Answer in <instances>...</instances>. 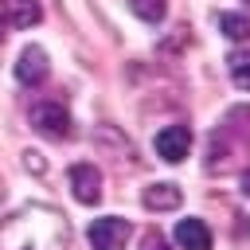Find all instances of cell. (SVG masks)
Returning a JSON list of instances; mask_svg holds the SVG:
<instances>
[{
	"label": "cell",
	"mask_w": 250,
	"mask_h": 250,
	"mask_svg": "<svg viewBox=\"0 0 250 250\" xmlns=\"http://www.w3.org/2000/svg\"><path fill=\"white\" fill-rule=\"evenodd\" d=\"M152 148H156V156H160V160L180 164V160L188 156V148H191V129H188V125H164V129L156 133Z\"/></svg>",
	"instance_id": "6"
},
{
	"label": "cell",
	"mask_w": 250,
	"mask_h": 250,
	"mask_svg": "<svg viewBox=\"0 0 250 250\" xmlns=\"http://www.w3.org/2000/svg\"><path fill=\"white\" fill-rule=\"evenodd\" d=\"M141 203H145V211H176V207L184 203V191H180L172 180H160V184H148V188H145Z\"/></svg>",
	"instance_id": "8"
},
{
	"label": "cell",
	"mask_w": 250,
	"mask_h": 250,
	"mask_svg": "<svg viewBox=\"0 0 250 250\" xmlns=\"http://www.w3.org/2000/svg\"><path fill=\"white\" fill-rule=\"evenodd\" d=\"M27 121L35 133L51 137V141H66L74 133V121H70V109L59 102V98H39L31 109H27Z\"/></svg>",
	"instance_id": "3"
},
{
	"label": "cell",
	"mask_w": 250,
	"mask_h": 250,
	"mask_svg": "<svg viewBox=\"0 0 250 250\" xmlns=\"http://www.w3.org/2000/svg\"><path fill=\"white\" fill-rule=\"evenodd\" d=\"M129 12L137 20H145V23H160L168 16V4L164 0H129Z\"/></svg>",
	"instance_id": "13"
},
{
	"label": "cell",
	"mask_w": 250,
	"mask_h": 250,
	"mask_svg": "<svg viewBox=\"0 0 250 250\" xmlns=\"http://www.w3.org/2000/svg\"><path fill=\"white\" fill-rule=\"evenodd\" d=\"M66 180H70V191H74V199H78V203L94 207V203L102 199V172H98L90 160H78V164H70Z\"/></svg>",
	"instance_id": "5"
},
{
	"label": "cell",
	"mask_w": 250,
	"mask_h": 250,
	"mask_svg": "<svg viewBox=\"0 0 250 250\" xmlns=\"http://www.w3.org/2000/svg\"><path fill=\"white\" fill-rule=\"evenodd\" d=\"M246 4H250V0H246Z\"/></svg>",
	"instance_id": "17"
},
{
	"label": "cell",
	"mask_w": 250,
	"mask_h": 250,
	"mask_svg": "<svg viewBox=\"0 0 250 250\" xmlns=\"http://www.w3.org/2000/svg\"><path fill=\"white\" fill-rule=\"evenodd\" d=\"M176 246H180V250H211V230H207V223L195 219V215L180 219V223H176Z\"/></svg>",
	"instance_id": "9"
},
{
	"label": "cell",
	"mask_w": 250,
	"mask_h": 250,
	"mask_svg": "<svg viewBox=\"0 0 250 250\" xmlns=\"http://www.w3.org/2000/svg\"><path fill=\"white\" fill-rule=\"evenodd\" d=\"M47 74H51V62H47V51L43 47H23L20 51V59H16V78L23 82V86H39V82H47Z\"/></svg>",
	"instance_id": "7"
},
{
	"label": "cell",
	"mask_w": 250,
	"mask_h": 250,
	"mask_svg": "<svg viewBox=\"0 0 250 250\" xmlns=\"http://www.w3.org/2000/svg\"><path fill=\"white\" fill-rule=\"evenodd\" d=\"M129 234H133V227L121 215H102V219L90 223L86 242H90V250H125Z\"/></svg>",
	"instance_id": "4"
},
{
	"label": "cell",
	"mask_w": 250,
	"mask_h": 250,
	"mask_svg": "<svg viewBox=\"0 0 250 250\" xmlns=\"http://www.w3.org/2000/svg\"><path fill=\"white\" fill-rule=\"evenodd\" d=\"M250 148V109L234 105L219 129L211 133V145H207V172H227L238 156H246Z\"/></svg>",
	"instance_id": "2"
},
{
	"label": "cell",
	"mask_w": 250,
	"mask_h": 250,
	"mask_svg": "<svg viewBox=\"0 0 250 250\" xmlns=\"http://www.w3.org/2000/svg\"><path fill=\"white\" fill-rule=\"evenodd\" d=\"M70 223L51 203H23L0 223V250H66Z\"/></svg>",
	"instance_id": "1"
},
{
	"label": "cell",
	"mask_w": 250,
	"mask_h": 250,
	"mask_svg": "<svg viewBox=\"0 0 250 250\" xmlns=\"http://www.w3.org/2000/svg\"><path fill=\"white\" fill-rule=\"evenodd\" d=\"M215 23H219V31L227 39H238V43L250 39V16H242V12H219Z\"/></svg>",
	"instance_id": "11"
},
{
	"label": "cell",
	"mask_w": 250,
	"mask_h": 250,
	"mask_svg": "<svg viewBox=\"0 0 250 250\" xmlns=\"http://www.w3.org/2000/svg\"><path fill=\"white\" fill-rule=\"evenodd\" d=\"M141 250H168V238L160 230H145L141 234Z\"/></svg>",
	"instance_id": "14"
},
{
	"label": "cell",
	"mask_w": 250,
	"mask_h": 250,
	"mask_svg": "<svg viewBox=\"0 0 250 250\" xmlns=\"http://www.w3.org/2000/svg\"><path fill=\"white\" fill-rule=\"evenodd\" d=\"M227 70H230V82L238 90H250V51H230L227 55Z\"/></svg>",
	"instance_id": "12"
},
{
	"label": "cell",
	"mask_w": 250,
	"mask_h": 250,
	"mask_svg": "<svg viewBox=\"0 0 250 250\" xmlns=\"http://www.w3.org/2000/svg\"><path fill=\"white\" fill-rule=\"evenodd\" d=\"M23 168H27V172H35V176H39V172H43V168H47V160H43V156H39V152H31V148H27V152H23Z\"/></svg>",
	"instance_id": "15"
},
{
	"label": "cell",
	"mask_w": 250,
	"mask_h": 250,
	"mask_svg": "<svg viewBox=\"0 0 250 250\" xmlns=\"http://www.w3.org/2000/svg\"><path fill=\"white\" fill-rule=\"evenodd\" d=\"M242 191H246V195H250V168H246V172H242Z\"/></svg>",
	"instance_id": "16"
},
{
	"label": "cell",
	"mask_w": 250,
	"mask_h": 250,
	"mask_svg": "<svg viewBox=\"0 0 250 250\" xmlns=\"http://www.w3.org/2000/svg\"><path fill=\"white\" fill-rule=\"evenodd\" d=\"M0 16L12 27H31L43 20V8H39V0H0Z\"/></svg>",
	"instance_id": "10"
}]
</instances>
